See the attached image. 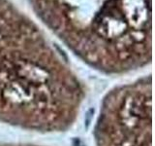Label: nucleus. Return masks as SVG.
I'll use <instances>...</instances> for the list:
<instances>
[{
	"label": "nucleus",
	"mask_w": 155,
	"mask_h": 146,
	"mask_svg": "<svg viewBox=\"0 0 155 146\" xmlns=\"http://www.w3.org/2000/svg\"><path fill=\"white\" fill-rule=\"evenodd\" d=\"M93 137L94 146H152L150 80H139L107 92Z\"/></svg>",
	"instance_id": "1"
},
{
	"label": "nucleus",
	"mask_w": 155,
	"mask_h": 146,
	"mask_svg": "<svg viewBox=\"0 0 155 146\" xmlns=\"http://www.w3.org/2000/svg\"><path fill=\"white\" fill-rule=\"evenodd\" d=\"M0 146H43L38 144H31V143H0Z\"/></svg>",
	"instance_id": "2"
}]
</instances>
